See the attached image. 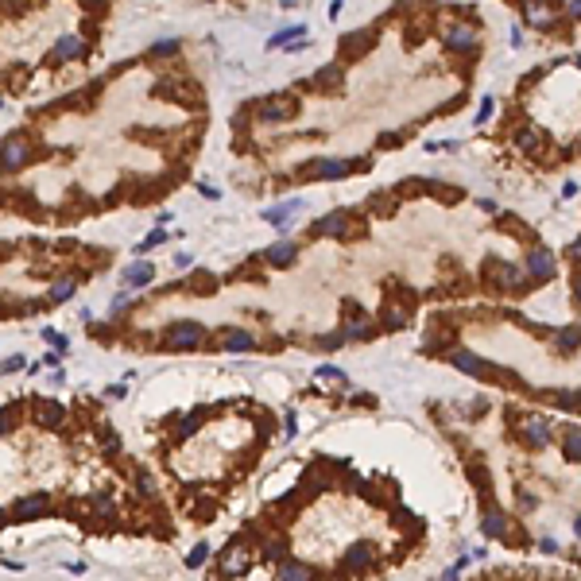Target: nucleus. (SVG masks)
I'll return each instance as SVG.
<instances>
[{
  "label": "nucleus",
  "mask_w": 581,
  "mask_h": 581,
  "mask_svg": "<svg viewBox=\"0 0 581 581\" xmlns=\"http://www.w3.org/2000/svg\"><path fill=\"white\" fill-rule=\"evenodd\" d=\"M35 140H31V128H16L4 136V144H0V175H16V171H23L35 159Z\"/></svg>",
  "instance_id": "obj_1"
},
{
  "label": "nucleus",
  "mask_w": 581,
  "mask_h": 581,
  "mask_svg": "<svg viewBox=\"0 0 581 581\" xmlns=\"http://www.w3.org/2000/svg\"><path fill=\"white\" fill-rule=\"evenodd\" d=\"M372 159L361 155V159H310L298 167L295 178H322V182H337V178H349L353 171H368Z\"/></svg>",
  "instance_id": "obj_2"
},
{
  "label": "nucleus",
  "mask_w": 581,
  "mask_h": 581,
  "mask_svg": "<svg viewBox=\"0 0 581 581\" xmlns=\"http://www.w3.org/2000/svg\"><path fill=\"white\" fill-rule=\"evenodd\" d=\"M349 233H356V237H365V229H361V225H353V217H349V209H334V213L318 217L314 225H310V237L349 240Z\"/></svg>",
  "instance_id": "obj_3"
},
{
  "label": "nucleus",
  "mask_w": 581,
  "mask_h": 581,
  "mask_svg": "<svg viewBox=\"0 0 581 581\" xmlns=\"http://www.w3.org/2000/svg\"><path fill=\"white\" fill-rule=\"evenodd\" d=\"M202 341H206V325L202 322H175L163 334V349L167 353H187V349H198Z\"/></svg>",
  "instance_id": "obj_4"
},
{
  "label": "nucleus",
  "mask_w": 581,
  "mask_h": 581,
  "mask_svg": "<svg viewBox=\"0 0 581 581\" xmlns=\"http://www.w3.org/2000/svg\"><path fill=\"white\" fill-rule=\"evenodd\" d=\"M446 361H450L457 372H465V376H477V380H504V372L500 368H493L484 356H477V353H469V349H450L446 353Z\"/></svg>",
  "instance_id": "obj_5"
},
{
  "label": "nucleus",
  "mask_w": 581,
  "mask_h": 581,
  "mask_svg": "<svg viewBox=\"0 0 581 581\" xmlns=\"http://www.w3.org/2000/svg\"><path fill=\"white\" fill-rule=\"evenodd\" d=\"M523 272H527V279H535V283H546V279L558 272V267H554V252H551V248H542V245H531Z\"/></svg>",
  "instance_id": "obj_6"
},
{
  "label": "nucleus",
  "mask_w": 581,
  "mask_h": 581,
  "mask_svg": "<svg viewBox=\"0 0 581 581\" xmlns=\"http://www.w3.org/2000/svg\"><path fill=\"white\" fill-rule=\"evenodd\" d=\"M376 546L372 542H353L349 551H345V558H341V570L345 573H368V570H376Z\"/></svg>",
  "instance_id": "obj_7"
},
{
  "label": "nucleus",
  "mask_w": 581,
  "mask_h": 581,
  "mask_svg": "<svg viewBox=\"0 0 581 581\" xmlns=\"http://www.w3.org/2000/svg\"><path fill=\"white\" fill-rule=\"evenodd\" d=\"M520 438H523V446H531V450H546V446H551V423H546L542 415H531V419L520 423Z\"/></svg>",
  "instance_id": "obj_8"
},
{
  "label": "nucleus",
  "mask_w": 581,
  "mask_h": 581,
  "mask_svg": "<svg viewBox=\"0 0 581 581\" xmlns=\"http://www.w3.org/2000/svg\"><path fill=\"white\" fill-rule=\"evenodd\" d=\"M248 566H252V551L245 546V539H237L229 546V554L221 558V578H245Z\"/></svg>",
  "instance_id": "obj_9"
},
{
  "label": "nucleus",
  "mask_w": 581,
  "mask_h": 581,
  "mask_svg": "<svg viewBox=\"0 0 581 581\" xmlns=\"http://www.w3.org/2000/svg\"><path fill=\"white\" fill-rule=\"evenodd\" d=\"M31 419L39 426H47V430H59V426L70 419V411L62 403H50V399H35V403H31Z\"/></svg>",
  "instance_id": "obj_10"
},
{
  "label": "nucleus",
  "mask_w": 581,
  "mask_h": 581,
  "mask_svg": "<svg viewBox=\"0 0 581 581\" xmlns=\"http://www.w3.org/2000/svg\"><path fill=\"white\" fill-rule=\"evenodd\" d=\"M260 260H264V264H272V267H291V264L298 260V245H295V240H287V237H283V240H276V245L267 248V252H264Z\"/></svg>",
  "instance_id": "obj_11"
},
{
  "label": "nucleus",
  "mask_w": 581,
  "mask_h": 581,
  "mask_svg": "<svg viewBox=\"0 0 581 581\" xmlns=\"http://www.w3.org/2000/svg\"><path fill=\"white\" fill-rule=\"evenodd\" d=\"M47 508H50V500H47L43 493H35V496H23V500H16L12 515H16V520H39V515H47Z\"/></svg>",
  "instance_id": "obj_12"
},
{
  "label": "nucleus",
  "mask_w": 581,
  "mask_h": 581,
  "mask_svg": "<svg viewBox=\"0 0 581 581\" xmlns=\"http://www.w3.org/2000/svg\"><path fill=\"white\" fill-rule=\"evenodd\" d=\"M481 531L488 535V539H508V535H512V520H508L504 512H484Z\"/></svg>",
  "instance_id": "obj_13"
},
{
  "label": "nucleus",
  "mask_w": 581,
  "mask_h": 581,
  "mask_svg": "<svg viewBox=\"0 0 581 581\" xmlns=\"http://www.w3.org/2000/svg\"><path fill=\"white\" fill-rule=\"evenodd\" d=\"M151 279H155V264H148V260H140V264H132L128 272H124V287H132V291L148 287Z\"/></svg>",
  "instance_id": "obj_14"
},
{
  "label": "nucleus",
  "mask_w": 581,
  "mask_h": 581,
  "mask_svg": "<svg viewBox=\"0 0 581 581\" xmlns=\"http://www.w3.org/2000/svg\"><path fill=\"white\" fill-rule=\"evenodd\" d=\"M209 415H213V407H194V411H187V415H182V423H178V430H175V442L190 438V434L202 426V419H209Z\"/></svg>",
  "instance_id": "obj_15"
},
{
  "label": "nucleus",
  "mask_w": 581,
  "mask_h": 581,
  "mask_svg": "<svg viewBox=\"0 0 581 581\" xmlns=\"http://www.w3.org/2000/svg\"><path fill=\"white\" fill-rule=\"evenodd\" d=\"M221 345H225V353H248V349H256V334L252 330H229Z\"/></svg>",
  "instance_id": "obj_16"
},
{
  "label": "nucleus",
  "mask_w": 581,
  "mask_h": 581,
  "mask_svg": "<svg viewBox=\"0 0 581 581\" xmlns=\"http://www.w3.org/2000/svg\"><path fill=\"white\" fill-rule=\"evenodd\" d=\"M276 573H279V578H287V581H306V578H314V570H310L306 562H291V558H279Z\"/></svg>",
  "instance_id": "obj_17"
},
{
  "label": "nucleus",
  "mask_w": 581,
  "mask_h": 581,
  "mask_svg": "<svg viewBox=\"0 0 581 581\" xmlns=\"http://www.w3.org/2000/svg\"><path fill=\"white\" fill-rule=\"evenodd\" d=\"M256 539H264V554L267 558H287V554H291V546H287V535L283 531H276V535H260L256 531Z\"/></svg>",
  "instance_id": "obj_18"
},
{
  "label": "nucleus",
  "mask_w": 581,
  "mask_h": 581,
  "mask_svg": "<svg viewBox=\"0 0 581 581\" xmlns=\"http://www.w3.org/2000/svg\"><path fill=\"white\" fill-rule=\"evenodd\" d=\"M562 453H566V461H578V457H581V426H578V423L566 426V438H562Z\"/></svg>",
  "instance_id": "obj_19"
},
{
  "label": "nucleus",
  "mask_w": 581,
  "mask_h": 581,
  "mask_svg": "<svg viewBox=\"0 0 581 581\" xmlns=\"http://www.w3.org/2000/svg\"><path fill=\"white\" fill-rule=\"evenodd\" d=\"M136 493L144 500H159V481L148 473V469H136Z\"/></svg>",
  "instance_id": "obj_20"
},
{
  "label": "nucleus",
  "mask_w": 581,
  "mask_h": 581,
  "mask_svg": "<svg viewBox=\"0 0 581 581\" xmlns=\"http://www.w3.org/2000/svg\"><path fill=\"white\" fill-rule=\"evenodd\" d=\"M303 206V202H298V198H291V202H287V206H276V209H267L264 213V221H272V225H287V221H291V217H295V209Z\"/></svg>",
  "instance_id": "obj_21"
},
{
  "label": "nucleus",
  "mask_w": 581,
  "mask_h": 581,
  "mask_svg": "<svg viewBox=\"0 0 581 581\" xmlns=\"http://www.w3.org/2000/svg\"><path fill=\"white\" fill-rule=\"evenodd\" d=\"M380 330H407V310H395V306H388V310H380Z\"/></svg>",
  "instance_id": "obj_22"
},
{
  "label": "nucleus",
  "mask_w": 581,
  "mask_h": 581,
  "mask_svg": "<svg viewBox=\"0 0 581 581\" xmlns=\"http://www.w3.org/2000/svg\"><path fill=\"white\" fill-rule=\"evenodd\" d=\"M554 345H558V353H578V325H566L554 334Z\"/></svg>",
  "instance_id": "obj_23"
},
{
  "label": "nucleus",
  "mask_w": 581,
  "mask_h": 581,
  "mask_svg": "<svg viewBox=\"0 0 581 581\" xmlns=\"http://www.w3.org/2000/svg\"><path fill=\"white\" fill-rule=\"evenodd\" d=\"M97 442H101V450H105L108 457H117V453H120V434H113L105 423L97 426Z\"/></svg>",
  "instance_id": "obj_24"
},
{
  "label": "nucleus",
  "mask_w": 581,
  "mask_h": 581,
  "mask_svg": "<svg viewBox=\"0 0 581 581\" xmlns=\"http://www.w3.org/2000/svg\"><path fill=\"white\" fill-rule=\"evenodd\" d=\"M392 202H395L392 190H376V194H368V209H372V213H392Z\"/></svg>",
  "instance_id": "obj_25"
},
{
  "label": "nucleus",
  "mask_w": 581,
  "mask_h": 581,
  "mask_svg": "<svg viewBox=\"0 0 581 581\" xmlns=\"http://www.w3.org/2000/svg\"><path fill=\"white\" fill-rule=\"evenodd\" d=\"M89 512L97 515V523H101V520H117V508H113V500H108V496H93V500H89Z\"/></svg>",
  "instance_id": "obj_26"
},
{
  "label": "nucleus",
  "mask_w": 581,
  "mask_h": 581,
  "mask_svg": "<svg viewBox=\"0 0 581 581\" xmlns=\"http://www.w3.org/2000/svg\"><path fill=\"white\" fill-rule=\"evenodd\" d=\"M74 291H78L74 279H59V283L50 287V303H66V298H74Z\"/></svg>",
  "instance_id": "obj_27"
},
{
  "label": "nucleus",
  "mask_w": 581,
  "mask_h": 581,
  "mask_svg": "<svg viewBox=\"0 0 581 581\" xmlns=\"http://www.w3.org/2000/svg\"><path fill=\"white\" fill-rule=\"evenodd\" d=\"M16 419H20V403H12V407H0V438L16 426Z\"/></svg>",
  "instance_id": "obj_28"
},
{
  "label": "nucleus",
  "mask_w": 581,
  "mask_h": 581,
  "mask_svg": "<svg viewBox=\"0 0 581 581\" xmlns=\"http://www.w3.org/2000/svg\"><path fill=\"white\" fill-rule=\"evenodd\" d=\"M206 558H209V542H198L194 551L187 554V566H190V570H202V566H206Z\"/></svg>",
  "instance_id": "obj_29"
},
{
  "label": "nucleus",
  "mask_w": 581,
  "mask_h": 581,
  "mask_svg": "<svg viewBox=\"0 0 581 581\" xmlns=\"http://www.w3.org/2000/svg\"><path fill=\"white\" fill-rule=\"evenodd\" d=\"M163 240H167V233H163V225H159V229H151L148 237L140 240V245H136V252H151V248H159Z\"/></svg>",
  "instance_id": "obj_30"
},
{
  "label": "nucleus",
  "mask_w": 581,
  "mask_h": 581,
  "mask_svg": "<svg viewBox=\"0 0 581 581\" xmlns=\"http://www.w3.org/2000/svg\"><path fill=\"white\" fill-rule=\"evenodd\" d=\"M345 341H349L345 330H341V334H325V337H318V349H322V353H334V349H341Z\"/></svg>",
  "instance_id": "obj_31"
},
{
  "label": "nucleus",
  "mask_w": 581,
  "mask_h": 581,
  "mask_svg": "<svg viewBox=\"0 0 581 581\" xmlns=\"http://www.w3.org/2000/svg\"><path fill=\"white\" fill-rule=\"evenodd\" d=\"M399 144H403V132H380V136H376V148H384V151L399 148Z\"/></svg>",
  "instance_id": "obj_32"
},
{
  "label": "nucleus",
  "mask_w": 581,
  "mask_h": 581,
  "mask_svg": "<svg viewBox=\"0 0 581 581\" xmlns=\"http://www.w3.org/2000/svg\"><path fill=\"white\" fill-rule=\"evenodd\" d=\"M190 287H194V291H202V295H209V291H217V276H209V272H202L198 279H190Z\"/></svg>",
  "instance_id": "obj_33"
},
{
  "label": "nucleus",
  "mask_w": 581,
  "mask_h": 581,
  "mask_svg": "<svg viewBox=\"0 0 581 581\" xmlns=\"http://www.w3.org/2000/svg\"><path fill=\"white\" fill-rule=\"evenodd\" d=\"M318 380H337V384H349V376H345L341 368H334V365H322V368H318Z\"/></svg>",
  "instance_id": "obj_34"
},
{
  "label": "nucleus",
  "mask_w": 581,
  "mask_h": 581,
  "mask_svg": "<svg viewBox=\"0 0 581 581\" xmlns=\"http://www.w3.org/2000/svg\"><path fill=\"white\" fill-rule=\"evenodd\" d=\"M28 368V361L23 356H8V361H0V376H8V372H23Z\"/></svg>",
  "instance_id": "obj_35"
},
{
  "label": "nucleus",
  "mask_w": 581,
  "mask_h": 581,
  "mask_svg": "<svg viewBox=\"0 0 581 581\" xmlns=\"http://www.w3.org/2000/svg\"><path fill=\"white\" fill-rule=\"evenodd\" d=\"M43 337H47L59 353H70V337H62V334H55V330H43Z\"/></svg>",
  "instance_id": "obj_36"
},
{
  "label": "nucleus",
  "mask_w": 581,
  "mask_h": 581,
  "mask_svg": "<svg viewBox=\"0 0 581 581\" xmlns=\"http://www.w3.org/2000/svg\"><path fill=\"white\" fill-rule=\"evenodd\" d=\"M554 403H558L562 411H573V407H578V395H573V392H558V395H554Z\"/></svg>",
  "instance_id": "obj_37"
},
{
  "label": "nucleus",
  "mask_w": 581,
  "mask_h": 581,
  "mask_svg": "<svg viewBox=\"0 0 581 581\" xmlns=\"http://www.w3.org/2000/svg\"><path fill=\"white\" fill-rule=\"evenodd\" d=\"M520 508H523V512H535V508H539V500H535L527 488H520Z\"/></svg>",
  "instance_id": "obj_38"
},
{
  "label": "nucleus",
  "mask_w": 581,
  "mask_h": 581,
  "mask_svg": "<svg viewBox=\"0 0 581 581\" xmlns=\"http://www.w3.org/2000/svg\"><path fill=\"white\" fill-rule=\"evenodd\" d=\"M493 108H496V101L493 97H484V105H481V113H477V124H484V120L493 117Z\"/></svg>",
  "instance_id": "obj_39"
},
{
  "label": "nucleus",
  "mask_w": 581,
  "mask_h": 581,
  "mask_svg": "<svg viewBox=\"0 0 581 581\" xmlns=\"http://www.w3.org/2000/svg\"><path fill=\"white\" fill-rule=\"evenodd\" d=\"M128 306H132V298H128V295H117V298H113V314H120V310H128Z\"/></svg>",
  "instance_id": "obj_40"
},
{
  "label": "nucleus",
  "mask_w": 581,
  "mask_h": 581,
  "mask_svg": "<svg viewBox=\"0 0 581 581\" xmlns=\"http://www.w3.org/2000/svg\"><path fill=\"white\" fill-rule=\"evenodd\" d=\"M539 551L542 554H558V542H554V539H539Z\"/></svg>",
  "instance_id": "obj_41"
},
{
  "label": "nucleus",
  "mask_w": 581,
  "mask_h": 581,
  "mask_svg": "<svg viewBox=\"0 0 581 581\" xmlns=\"http://www.w3.org/2000/svg\"><path fill=\"white\" fill-rule=\"evenodd\" d=\"M59 361H62V353H59V349H55V353H47V356H43V365H50V368H59Z\"/></svg>",
  "instance_id": "obj_42"
}]
</instances>
